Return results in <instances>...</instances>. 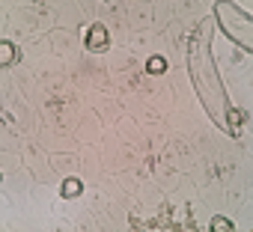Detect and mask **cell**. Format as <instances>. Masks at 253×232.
Listing matches in <instances>:
<instances>
[{
	"label": "cell",
	"mask_w": 253,
	"mask_h": 232,
	"mask_svg": "<svg viewBox=\"0 0 253 232\" xmlns=\"http://www.w3.org/2000/svg\"><path fill=\"white\" fill-rule=\"evenodd\" d=\"M12 60V48H9V42H3V63H9Z\"/></svg>",
	"instance_id": "obj_5"
},
{
	"label": "cell",
	"mask_w": 253,
	"mask_h": 232,
	"mask_svg": "<svg viewBox=\"0 0 253 232\" xmlns=\"http://www.w3.org/2000/svg\"><path fill=\"white\" fill-rule=\"evenodd\" d=\"M78 193H81V179H66V182H63V196L72 199V196H78Z\"/></svg>",
	"instance_id": "obj_2"
},
{
	"label": "cell",
	"mask_w": 253,
	"mask_h": 232,
	"mask_svg": "<svg viewBox=\"0 0 253 232\" xmlns=\"http://www.w3.org/2000/svg\"><path fill=\"white\" fill-rule=\"evenodd\" d=\"M146 72H149V75H161V72H167V60H164V57H152V60L146 63Z\"/></svg>",
	"instance_id": "obj_3"
},
{
	"label": "cell",
	"mask_w": 253,
	"mask_h": 232,
	"mask_svg": "<svg viewBox=\"0 0 253 232\" xmlns=\"http://www.w3.org/2000/svg\"><path fill=\"white\" fill-rule=\"evenodd\" d=\"M86 48L89 51H104L107 48V30L104 24H92L89 33H86Z\"/></svg>",
	"instance_id": "obj_1"
},
{
	"label": "cell",
	"mask_w": 253,
	"mask_h": 232,
	"mask_svg": "<svg viewBox=\"0 0 253 232\" xmlns=\"http://www.w3.org/2000/svg\"><path fill=\"white\" fill-rule=\"evenodd\" d=\"M211 229H232V223L223 220V217H214V220H211Z\"/></svg>",
	"instance_id": "obj_4"
}]
</instances>
